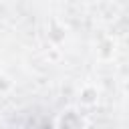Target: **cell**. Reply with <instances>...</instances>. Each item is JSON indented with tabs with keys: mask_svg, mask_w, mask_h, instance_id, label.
I'll return each mask as SVG.
<instances>
[{
	"mask_svg": "<svg viewBox=\"0 0 129 129\" xmlns=\"http://www.w3.org/2000/svg\"><path fill=\"white\" fill-rule=\"evenodd\" d=\"M58 129H85V119L75 109H67L58 117Z\"/></svg>",
	"mask_w": 129,
	"mask_h": 129,
	"instance_id": "cell-1",
	"label": "cell"
}]
</instances>
